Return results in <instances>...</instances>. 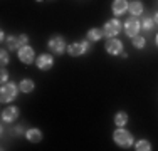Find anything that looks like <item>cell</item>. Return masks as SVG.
<instances>
[{
    "instance_id": "6da1fadb",
    "label": "cell",
    "mask_w": 158,
    "mask_h": 151,
    "mask_svg": "<svg viewBox=\"0 0 158 151\" xmlns=\"http://www.w3.org/2000/svg\"><path fill=\"white\" fill-rule=\"evenodd\" d=\"M113 139H114L116 145L123 146V148H126V146H130L133 143V136L128 133L126 129H116L114 134H113Z\"/></svg>"
},
{
    "instance_id": "7a4b0ae2",
    "label": "cell",
    "mask_w": 158,
    "mask_h": 151,
    "mask_svg": "<svg viewBox=\"0 0 158 151\" xmlns=\"http://www.w3.org/2000/svg\"><path fill=\"white\" fill-rule=\"evenodd\" d=\"M89 49H91V42H89V40H82V42L71 44L69 47H67V51H69V54L73 55V57H77V55H82L84 52H88Z\"/></svg>"
},
{
    "instance_id": "3957f363",
    "label": "cell",
    "mask_w": 158,
    "mask_h": 151,
    "mask_svg": "<svg viewBox=\"0 0 158 151\" xmlns=\"http://www.w3.org/2000/svg\"><path fill=\"white\" fill-rule=\"evenodd\" d=\"M17 86L15 84H12V82H9V84H5L2 88V91H0V99H2V103H10V101H14L15 99V96H17Z\"/></svg>"
},
{
    "instance_id": "277c9868",
    "label": "cell",
    "mask_w": 158,
    "mask_h": 151,
    "mask_svg": "<svg viewBox=\"0 0 158 151\" xmlns=\"http://www.w3.org/2000/svg\"><path fill=\"white\" fill-rule=\"evenodd\" d=\"M140 29H141V24L138 22V18L133 17V18H128V20H126V24H125V32H126V35H130V37L138 35Z\"/></svg>"
},
{
    "instance_id": "5b68a950",
    "label": "cell",
    "mask_w": 158,
    "mask_h": 151,
    "mask_svg": "<svg viewBox=\"0 0 158 151\" xmlns=\"http://www.w3.org/2000/svg\"><path fill=\"white\" fill-rule=\"evenodd\" d=\"M49 47H51V51L56 52V54H62L64 49H66V42H64V39L61 35H54L49 40Z\"/></svg>"
},
{
    "instance_id": "8992f818",
    "label": "cell",
    "mask_w": 158,
    "mask_h": 151,
    "mask_svg": "<svg viewBox=\"0 0 158 151\" xmlns=\"http://www.w3.org/2000/svg\"><path fill=\"white\" fill-rule=\"evenodd\" d=\"M19 59L24 64H32L34 62V49L27 47V45H22V47L19 49Z\"/></svg>"
},
{
    "instance_id": "52a82bcc",
    "label": "cell",
    "mask_w": 158,
    "mask_h": 151,
    "mask_svg": "<svg viewBox=\"0 0 158 151\" xmlns=\"http://www.w3.org/2000/svg\"><path fill=\"white\" fill-rule=\"evenodd\" d=\"M119 29H121V25H119V20L118 18H114V20H110L106 25H104V35H108V37H114V35H118L119 34Z\"/></svg>"
},
{
    "instance_id": "ba28073f",
    "label": "cell",
    "mask_w": 158,
    "mask_h": 151,
    "mask_svg": "<svg viewBox=\"0 0 158 151\" xmlns=\"http://www.w3.org/2000/svg\"><path fill=\"white\" fill-rule=\"evenodd\" d=\"M19 118V109L14 108V106H10V108H5L2 112V121L3 123H12V121H15Z\"/></svg>"
},
{
    "instance_id": "9c48e42d",
    "label": "cell",
    "mask_w": 158,
    "mask_h": 151,
    "mask_svg": "<svg viewBox=\"0 0 158 151\" xmlns=\"http://www.w3.org/2000/svg\"><path fill=\"white\" fill-rule=\"evenodd\" d=\"M106 51H108V54H111V55H118V54H121V51H123V44L116 39H111L106 42Z\"/></svg>"
},
{
    "instance_id": "30bf717a",
    "label": "cell",
    "mask_w": 158,
    "mask_h": 151,
    "mask_svg": "<svg viewBox=\"0 0 158 151\" xmlns=\"http://www.w3.org/2000/svg\"><path fill=\"white\" fill-rule=\"evenodd\" d=\"M52 64H54V60H52V57L49 54H42L39 59H37V67L42 71H47L52 67Z\"/></svg>"
},
{
    "instance_id": "8fae6325",
    "label": "cell",
    "mask_w": 158,
    "mask_h": 151,
    "mask_svg": "<svg viewBox=\"0 0 158 151\" xmlns=\"http://www.w3.org/2000/svg\"><path fill=\"white\" fill-rule=\"evenodd\" d=\"M128 7L130 5L126 3V0H114L113 2V12H114V15H121L128 10Z\"/></svg>"
},
{
    "instance_id": "7c38bea8",
    "label": "cell",
    "mask_w": 158,
    "mask_h": 151,
    "mask_svg": "<svg viewBox=\"0 0 158 151\" xmlns=\"http://www.w3.org/2000/svg\"><path fill=\"white\" fill-rule=\"evenodd\" d=\"M25 136H27V139L32 143H39L40 139H42V133H40L39 129H29Z\"/></svg>"
},
{
    "instance_id": "4fadbf2b",
    "label": "cell",
    "mask_w": 158,
    "mask_h": 151,
    "mask_svg": "<svg viewBox=\"0 0 158 151\" xmlns=\"http://www.w3.org/2000/svg\"><path fill=\"white\" fill-rule=\"evenodd\" d=\"M103 30H99V29H93V30H89L88 32V40L89 42H96V40H99L101 37H103Z\"/></svg>"
},
{
    "instance_id": "5bb4252c",
    "label": "cell",
    "mask_w": 158,
    "mask_h": 151,
    "mask_svg": "<svg viewBox=\"0 0 158 151\" xmlns=\"http://www.w3.org/2000/svg\"><path fill=\"white\" fill-rule=\"evenodd\" d=\"M19 89H20L22 92H31L34 89V82L31 79H24V81H20V84H19Z\"/></svg>"
},
{
    "instance_id": "9a60e30c",
    "label": "cell",
    "mask_w": 158,
    "mask_h": 151,
    "mask_svg": "<svg viewBox=\"0 0 158 151\" xmlns=\"http://www.w3.org/2000/svg\"><path fill=\"white\" fill-rule=\"evenodd\" d=\"M7 45H9L10 51H12V49H19V47L22 45L20 37H14V35H10L9 39H7Z\"/></svg>"
},
{
    "instance_id": "2e32d148",
    "label": "cell",
    "mask_w": 158,
    "mask_h": 151,
    "mask_svg": "<svg viewBox=\"0 0 158 151\" xmlns=\"http://www.w3.org/2000/svg\"><path fill=\"white\" fill-rule=\"evenodd\" d=\"M114 123H116V126H125V124L128 123V114L126 112H118V114L114 116Z\"/></svg>"
},
{
    "instance_id": "e0dca14e",
    "label": "cell",
    "mask_w": 158,
    "mask_h": 151,
    "mask_svg": "<svg viewBox=\"0 0 158 151\" xmlns=\"http://www.w3.org/2000/svg\"><path fill=\"white\" fill-rule=\"evenodd\" d=\"M128 9H130V12L133 14V15H140L141 12H143V5H141V2H131V5L128 7Z\"/></svg>"
},
{
    "instance_id": "ac0fdd59",
    "label": "cell",
    "mask_w": 158,
    "mask_h": 151,
    "mask_svg": "<svg viewBox=\"0 0 158 151\" xmlns=\"http://www.w3.org/2000/svg\"><path fill=\"white\" fill-rule=\"evenodd\" d=\"M136 149L138 151H150L152 149V145L148 141H145V139H141V141L136 143Z\"/></svg>"
},
{
    "instance_id": "d6986e66",
    "label": "cell",
    "mask_w": 158,
    "mask_h": 151,
    "mask_svg": "<svg viewBox=\"0 0 158 151\" xmlns=\"http://www.w3.org/2000/svg\"><path fill=\"white\" fill-rule=\"evenodd\" d=\"M141 25H143L141 29H145V30H148V32H150V30H153V27H155V22H153L152 18L145 17V20L141 22Z\"/></svg>"
},
{
    "instance_id": "ffe728a7",
    "label": "cell",
    "mask_w": 158,
    "mask_h": 151,
    "mask_svg": "<svg viewBox=\"0 0 158 151\" xmlns=\"http://www.w3.org/2000/svg\"><path fill=\"white\" fill-rule=\"evenodd\" d=\"M133 45H135L136 49H143V47H145V37L135 35V37H133Z\"/></svg>"
},
{
    "instance_id": "44dd1931",
    "label": "cell",
    "mask_w": 158,
    "mask_h": 151,
    "mask_svg": "<svg viewBox=\"0 0 158 151\" xmlns=\"http://www.w3.org/2000/svg\"><path fill=\"white\" fill-rule=\"evenodd\" d=\"M0 54H2V66L5 67L7 64H9V54H7V51H5V49H3V51L0 52Z\"/></svg>"
},
{
    "instance_id": "7402d4cb",
    "label": "cell",
    "mask_w": 158,
    "mask_h": 151,
    "mask_svg": "<svg viewBox=\"0 0 158 151\" xmlns=\"http://www.w3.org/2000/svg\"><path fill=\"white\" fill-rule=\"evenodd\" d=\"M0 79H2V82L7 81V71H5V67H2V74H0Z\"/></svg>"
},
{
    "instance_id": "603a6c76",
    "label": "cell",
    "mask_w": 158,
    "mask_h": 151,
    "mask_svg": "<svg viewBox=\"0 0 158 151\" xmlns=\"http://www.w3.org/2000/svg\"><path fill=\"white\" fill-rule=\"evenodd\" d=\"M19 37H20V42H22V45H24L25 42H27V39H29V37L25 35V34H24V35H19Z\"/></svg>"
},
{
    "instance_id": "cb8c5ba5",
    "label": "cell",
    "mask_w": 158,
    "mask_h": 151,
    "mask_svg": "<svg viewBox=\"0 0 158 151\" xmlns=\"http://www.w3.org/2000/svg\"><path fill=\"white\" fill-rule=\"evenodd\" d=\"M155 20H156V22H158V14H156V15H155Z\"/></svg>"
},
{
    "instance_id": "d4e9b609",
    "label": "cell",
    "mask_w": 158,
    "mask_h": 151,
    "mask_svg": "<svg viewBox=\"0 0 158 151\" xmlns=\"http://www.w3.org/2000/svg\"><path fill=\"white\" fill-rule=\"evenodd\" d=\"M156 45H158V37H156Z\"/></svg>"
},
{
    "instance_id": "484cf974",
    "label": "cell",
    "mask_w": 158,
    "mask_h": 151,
    "mask_svg": "<svg viewBox=\"0 0 158 151\" xmlns=\"http://www.w3.org/2000/svg\"><path fill=\"white\" fill-rule=\"evenodd\" d=\"M37 2H40V0H37Z\"/></svg>"
}]
</instances>
